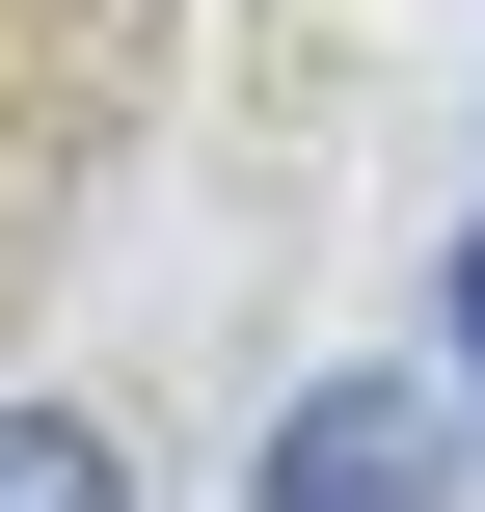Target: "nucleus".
<instances>
[{"mask_svg":"<svg viewBox=\"0 0 485 512\" xmlns=\"http://www.w3.org/2000/svg\"><path fill=\"white\" fill-rule=\"evenodd\" d=\"M243 512H432V405H405V378H324V405L270 432Z\"/></svg>","mask_w":485,"mask_h":512,"instance_id":"obj_1","label":"nucleus"},{"mask_svg":"<svg viewBox=\"0 0 485 512\" xmlns=\"http://www.w3.org/2000/svg\"><path fill=\"white\" fill-rule=\"evenodd\" d=\"M0 512H135V459H108L81 405H0Z\"/></svg>","mask_w":485,"mask_h":512,"instance_id":"obj_2","label":"nucleus"},{"mask_svg":"<svg viewBox=\"0 0 485 512\" xmlns=\"http://www.w3.org/2000/svg\"><path fill=\"white\" fill-rule=\"evenodd\" d=\"M459 324H485V270H459Z\"/></svg>","mask_w":485,"mask_h":512,"instance_id":"obj_3","label":"nucleus"}]
</instances>
